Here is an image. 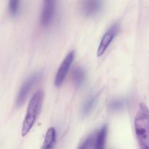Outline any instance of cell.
<instances>
[{
	"instance_id": "obj_7",
	"label": "cell",
	"mask_w": 149,
	"mask_h": 149,
	"mask_svg": "<svg viewBox=\"0 0 149 149\" xmlns=\"http://www.w3.org/2000/svg\"><path fill=\"white\" fill-rule=\"evenodd\" d=\"M102 2L100 1H84L81 3V10L86 17H93L100 13Z\"/></svg>"
},
{
	"instance_id": "obj_11",
	"label": "cell",
	"mask_w": 149,
	"mask_h": 149,
	"mask_svg": "<svg viewBox=\"0 0 149 149\" xmlns=\"http://www.w3.org/2000/svg\"><path fill=\"white\" fill-rule=\"evenodd\" d=\"M97 97H98L97 94L93 95L86 100V101L83 104L82 108H81V114L83 116H87L92 111V110L97 103Z\"/></svg>"
},
{
	"instance_id": "obj_6",
	"label": "cell",
	"mask_w": 149,
	"mask_h": 149,
	"mask_svg": "<svg viewBox=\"0 0 149 149\" xmlns=\"http://www.w3.org/2000/svg\"><path fill=\"white\" fill-rule=\"evenodd\" d=\"M55 2L52 0H46L43 3L40 23L44 27H47L53 20L55 15Z\"/></svg>"
},
{
	"instance_id": "obj_8",
	"label": "cell",
	"mask_w": 149,
	"mask_h": 149,
	"mask_svg": "<svg viewBox=\"0 0 149 149\" xmlns=\"http://www.w3.org/2000/svg\"><path fill=\"white\" fill-rule=\"evenodd\" d=\"M57 132L55 127H49L47 131L45 140L40 149H53L56 143Z\"/></svg>"
},
{
	"instance_id": "obj_14",
	"label": "cell",
	"mask_w": 149,
	"mask_h": 149,
	"mask_svg": "<svg viewBox=\"0 0 149 149\" xmlns=\"http://www.w3.org/2000/svg\"><path fill=\"white\" fill-rule=\"evenodd\" d=\"M8 7L10 15L13 17H15L17 15L20 10V1L17 0H11L9 1Z\"/></svg>"
},
{
	"instance_id": "obj_4",
	"label": "cell",
	"mask_w": 149,
	"mask_h": 149,
	"mask_svg": "<svg viewBox=\"0 0 149 149\" xmlns=\"http://www.w3.org/2000/svg\"><path fill=\"white\" fill-rule=\"evenodd\" d=\"M74 56H75V52L71 51L67 54L65 58H64L63 62L61 63L59 68L58 69L55 77V85L56 87H60L63 84V81H65V77L68 74L69 68L72 64L74 61Z\"/></svg>"
},
{
	"instance_id": "obj_5",
	"label": "cell",
	"mask_w": 149,
	"mask_h": 149,
	"mask_svg": "<svg viewBox=\"0 0 149 149\" xmlns=\"http://www.w3.org/2000/svg\"><path fill=\"white\" fill-rule=\"evenodd\" d=\"M119 31H120V26H119V23H114L110 29H108L107 31L105 33L103 36L102 37L100 43L99 45L98 49L97 51V57H100L105 53L106 49L111 45L112 41L113 40L116 35L119 33Z\"/></svg>"
},
{
	"instance_id": "obj_10",
	"label": "cell",
	"mask_w": 149,
	"mask_h": 149,
	"mask_svg": "<svg viewBox=\"0 0 149 149\" xmlns=\"http://www.w3.org/2000/svg\"><path fill=\"white\" fill-rule=\"evenodd\" d=\"M71 77L75 87H79L82 85L85 79V71L81 67H77L73 70Z\"/></svg>"
},
{
	"instance_id": "obj_13",
	"label": "cell",
	"mask_w": 149,
	"mask_h": 149,
	"mask_svg": "<svg viewBox=\"0 0 149 149\" xmlns=\"http://www.w3.org/2000/svg\"><path fill=\"white\" fill-rule=\"evenodd\" d=\"M96 135L90 134L87 137L79 146L78 149H92L93 146H95Z\"/></svg>"
},
{
	"instance_id": "obj_12",
	"label": "cell",
	"mask_w": 149,
	"mask_h": 149,
	"mask_svg": "<svg viewBox=\"0 0 149 149\" xmlns=\"http://www.w3.org/2000/svg\"><path fill=\"white\" fill-rule=\"evenodd\" d=\"M127 104V100L124 98H116L111 100L109 103V109L111 111L116 112L123 110Z\"/></svg>"
},
{
	"instance_id": "obj_2",
	"label": "cell",
	"mask_w": 149,
	"mask_h": 149,
	"mask_svg": "<svg viewBox=\"0 0 149 149\" xmlns=\"http://www.w3.org/2000/svg\"><path fill=\"white\" fill-rule=\"evenodd\" d=\"M45 94L39 90L32 96L28 105L26 116L21 128L22 136H26L34 125L42 109Z\"/></svg>"
},
{
	"instance_id": "obj_3",
	"label": "cell",
	"mask_w": 149,
	"mask_h": 149,
	"mask_svg": "<svg viewBox=\"0 0 149 149\" xmlns=\"http://www.w3.org/2000/svg\"><path fill=\"white\" fill-rule=\"evenodd\" d=\"M41 77H42V74L40 73H35L24 81L17 93L15 100L16 106L19 107V106H21L23 103H24L29 96V93L31 90L32 87L39 81Z\"/></svg>"
},
{
	"instance_id": "obj_1",
	"label": "cell",
	"mask_w": 149,
	"mask_h": 149,
	"mask_svg": "<svg viewBox=\"0 0 149 149\" xmlns=\"http://www.w3.org/2000/svg\"><path fill=\"white\" fill-rule=\"evenodd\" d=\"M135 131L141 149H149V109L141 103L135 118Z\"/></svg>"
},
{
	"instance_id": "obj_9",
	"label": "cell",
	"mask_w": 149,
	"mask_h": 149,
	"mask_svg": "<svg viewBox=\"0 0 149 149\" xmlns=\"http://www.w3.org/2000/svg\"><path fill=\"white\" fill-rule=\"evenodd\" d=\"M108 134V126L103 125L96 135L94 149H104Z\"/></svg>"
}]
</instances>
